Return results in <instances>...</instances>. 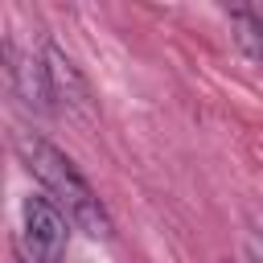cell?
Returning a JSON list of instances; mask_svg holds the SVG:
<instances>
[{
    "instance_id": "cell-1",
    "label": "cell",
    "mask_w": 263,
    "mask_h": 263,
    "mask_svg": "<svg viewBox=\"0 0 263 263\" xmlns=\"http://www.w3.org/2000/svg\"><path fill=\"white\" fill-rule=\"evenodd\" d=\"M16 156H21L25 168L37 177L41 193H49L78 230H86L90 238H107V234H111L107 205L99 201V193L90 189V181L78 173V164H74L62 148H53V144L41 140V136H16Z\"/></svg>"
},
{
    "instance_id": "cell-2",
    "label": "cell",
    "mask_w": 263,
    "mask_h": 263,
    "mask_svg": "<svg viewBox=\"0 0 263 263\" xmlns=\"http://www.w3.org/2000/svg\"><path fill=\"white\" fill-rule=\"evenodd\" d=\"M21 238L33 263H58L66 255L70 218L49 193H29L21 205Z\"/></svg>"
},
{
    "instance_id": "cell-3",
    "label": "cell",
    "mask_w": 263,
    "mask_h": 263,
    "mask_svg": "<svg viewBox=\"0 0 263 263\" xmlns=\"http://www.w3.org/2000/svg\"><path fill=\"white\" fill-rule=\"evenodd\" d=\"M8 74H12V86L21 95L25 107H37V111H49V74H45V58H33V53H8Z\"/></svg>"
},
{
    "instance_id": "cell-6",
    "label": "cell",
    "mask_w": 263,
    "mask_h": 263,
    "mask_svg": "<svg viewBox=\"0 0 263 263\" xmlns=\"http://www.w3.org/2000/svg\"><path fill=\"white\" fill-rule=\"evenodd\" d=\"M255 263H263V255H259V259H255Z\"/></svg>"
},
{
    "instance_id": "cell-4",
    "label": "cell",
    "mask_w": 263,
    "mask_h": 263,
    "mask_svg": "<svg viewBox=\"0 0 263 263\" xmlns=\"http://www.w3.org/2000/svg\"><path fill=\"white\" fill-rule=\"evenodd\" d=\"M45 74H49V90H53V99L74 103V107H86V82H82V74L74 70V62H70L58 45L45 49Z\"/></svg>"
},
{
    "instance_id": "cell-5",
    "label": "cell",
    "mask_w": 263,
    "mask_h": 263,
    "mask_svg": "<svg viewBox=\"0 0 263 263\" xmlns=\"http://www.w3.org/2000/svg\"><path fill=\"white\" fill-rule=\"evenodd\" d=\"M234 37H238V45L251 53V58H263V16L259 12H251V8H238L234 12Z\"/></svg>"
}]
</instances>
